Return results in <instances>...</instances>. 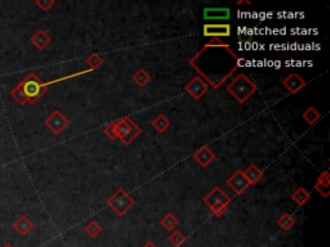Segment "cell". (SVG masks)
Returning <instances> with one entry per match:
<instances>
[{
    "instance_id": "cell-1",
    "label": "cell",
    "mask_w": 330,
    "mask_h": 247,
    "mask_svg": "<svg viewBox=\"0 0 330 247\" xmlns=\"http://www.w3.org/2000/svg\"><path fill=\"white\" fill-rule=\"evenodd\" d=\"M257 85L244 73L238 75L227 85V92L232 95L238 103H245L254 93L257 92Z\"/></svg>"
},
{
    "instance_id": "cell-2",
    "label": "cell",
    "mask_w": 330,
    "mask_h": 247,
    "mask_svg": "<svg viewBox=\"0 0 330 247\" xmlns=\"http://www.w3.org/2000/svg\"><path fill=\"white\" fill-rule=\"evenodd\" d=\"M22 89H24V95L28 98V102L30 104H35L40 98L43 97L48 90L49 84L42 81L36 73H28V77L21 81Z\"/></svg>"
},
{
    "instance_id": "cell-3",
    "label": "cell",
    "mask_w": 330,
    "mask_h": 247,
    "mask_svg": "<svg viewBox=\"0 0 330 247\" xmlns=\"http://www.w3.org/2000/svg\"><path fill=\"white\" fill-rule=\"evenodd\" d=\"M115 129L118 139L126 146H130L142 134V129L130 117H124L115 122Z\"/></svg>"
},
{
    "instance_id": "cell-4",
    "label": "cell",
    "mask_w": 330,
    "mask_h": 247,
    "mask_svg": "<svg viewBox=\"0 0 330 247\" xmlns=\"http://www.w3.org/2000/svg\"><path fill=\"white\" fill-rule=\"evenodd\" d=\"M136 205L134 197L124 188H118L116 192L107 200V206L116 213L119 217H124L129 210Z\"/></svg>"
},
{
    "instance_id": "cell-5",
    "label": "cell",
    "mask_w": 330,
    "mask_h": 247,
    "mask_svg": "<svg viewBox=\"0 0 330 247\" xmlns=\"http://www.w3.org/2000/svg\"><path fill=\"white\" fill-rule=\"evenodd\" d=\"M44 124H46V126L49 129V130L52 131L53 134L60 135L68 128V125H70V120L64 116L61 110L57 108V110L53 111V112L46 117Z\"/></svg>"
},
{
    "instance_id": "cell-6",
    "label": "cell",
    "mask_w": 330,
    "mask_h": 247,
    "mask_svg": "<svg viewBox=\"0 0 330 247\" xmlns=\"http://www.w3.org/2000/svg\"><path fill=\"white\" fill-rule=\"evenodd\" d=\"M209 89H210V85L202 76H195L186 85V92L196 101L202 99L209 92Z\"/></svg>"
},
{
    "instance_id": "cell-7",
    "label": "cell",
    "mask_w": 330,
    "mask_h": 247,
    "mask_svg": "<svg viewBox=\"0 0 330 247\" xmlns=\"http://www.w3.org/2000/svg\"><path fill=\"white\" fill-rule=\"evenodd\" d=\"M227 186L232 189L236 195H242L252 184L250 182L246 179V177H245L244 171L238 170L227 179Z\"/></svg>"
},
{
    "instance_id": "cell-8",
    "label": "cell",
    "mask_w": 330,
    "mask_h": 247,
    "mask_svg": "<svg viewBox=\"0 0 330 247\" xmlns=\"http://www.w3.org/2000/svg\"><path fill=\"white\" fill-rule=\"evenodd\" d=\"M204 36L213 37V39H220V37H230L232 31L228 23H208L204 26Z\"/></svg>"
},
{
    "instance_id": "cell-9",
    "label": "cell",
    "mask_w": 330,
    "mask_h": 247,
    "mask_svg": "<svg viewBox=\"0 0 330 247\" xmlns=\"http://www.w3.org/2000/svg\"><path fill=\"white\" fill-rule=\"evenodd\" d=\"M202 202H204L208 208L216 204H226L230 206V204H231V197H230L220 186H216L208 195L205 196Z\"/></svg>"
},
{
    "instance_id": "cell-10",
    "label": "cell",
    "mask_w": 330,
    "mask_h": 247,
    "mask_svg": "<svg viewBox=\"0 0 330 247\" xmlns=\"http://www.w3.org/2000/svg\"><path fill=\"white\" fill-rule=\"evenodd\" d=\"M282 85L285 86V89H286L290 94H296V93H300L302 89L306 88L307 82L306 80L303 79L300 75H298V73H290L289 76L285 77L284 81H282Z\"/></svg>"
},
{
    "instance_id": "cell-11",
    "label": "cell",
    "mask_w": 330,
    "mask_h": 247,
    "mask_svg": "<svg viewBox=\"0 0 330 247\" xmlns=\"http://www.w3.org/2000/svg\"><path fill=\"white\" fill-rule=\"evenodd\" d=\"M216 155L208 146L200 147L199 150L194 153V160L202 166V168H208L209 165L214 161Z\"/></svg>"
},
{
    "instance_id": "cell-12",
    "label": "cell",
    "mask_w": 330,
    "mask_h": 247,
    "mask_svg": "<svg viewBox=\"0 0 330 247\" xmlns=\"http://www.w3.org/2000/svg\"><path fill=\"white\" fill-rule=\"evenodd\" d=\"M231 17L230 8H205L204 18L206 21H227Z\"/></svg>"
},
{
    "instance_id": "cell-13",
    "label": "cell",
    "mask_w": 330,
    "mask_h": 247,
    "mask_svg": "<svg viewBox=\"0 0 330 247\" xmlns=\"http://www.w3.org/2000/svg\"><path fill=\"white\" fill-rule=\"evenodd\" d=\"M316 192L320 193L324 199H328L330 193V173L329 170H324L318 177L315 184Z\"/></svg>"
},
{
    "instance_id": "cell-14",
    "label": "cell",
    "mask_w": 330,
    "mask_h": 247,
    "mask_svg": "<svg viewBox=\"0 0 330 247\" xmlns=\"http://www.w3.org/2000/svg\"><path fill=\"white\" fill-rule=\"evenodd\" d=\"M31 44L39 50H44L49 46V44L52 43V37L49 36L44 30L36 31V34H34L30 39Z\"/></svg>"
},
{
    "instance_id": "cell-15",
    "label": "cell",
    "mask_w": 330,
    "mask_h": 247,
    "mask_svg": "<svg viewBox=\"0 0 330 247\" xmlns=\"http://www.w3.org/2000/svg\"><path fill=\"white\" fill-rule=\"evenodd\" d=\"M13 228H14V231H17L20 235L26 236L34 229V223H32L26 215H21V217H18V219L13 223Z\"/></svg>"
},
{
    "instance_id": "cell-16",
    "label": "cell",
    "mask_w": 330,
    "mask_h": 247,
    "mask_svg": "<svg viewBox=\"0 0 330 247\" xmlns=\"http://www.w3.org/2000/svg\"><path fill=\"white\" fill-rule=\"evenodd\" d=\"M292 200H293L296 205L304 206V205H306L307 202H310V200H311V193H310L304 187H300V188H296V191L292 193Z\"/></svg>"
},
{
    "instance_id": "cell-17",
    "label": "cell",
    "mask_w": 330,
    "mask_h": 247,
    "mask_svg": "<svg viewBox=\"0 0 330 247\" xmlns=\"http://www.w3.org/2000/svg\"><path fill=\"white\" fill-rule=\"evenodd\" d=\"M244 174L245 177H246V179L250 182L252 186H253V184H257L258 182H260V180L263 179V177H264L263 171L258 168L257 165H250V166L244 171Z\"/></svg>"
},
{
    "instance_id": "cell-18",
    "label": "cell",
    "mask_w": 330,
    "mask_h": 247,
    "mask_svg": "<svg viewBox=\"0 0 330 247\" xmlns=\"http://www.w3.org/2000/svg\"><path fill=\"white\" fill-rule=\"evenodd\" d=\"M132 79H133L136 85L140 86V88H144V86L148 85L151 82V75L148 73V71H146L144 68H140V70L133 75Z\"/></svg>"
},
{
    "instance_id": "cell-19",
    "label": "cell",
    "mask_w": 330,
    "mask_h": 247,
    "mask_svg": "<svg viewBox=\"0 0 330 247\" xmlns=\"http://www.w3.org/2000/svg\"><path fill=\"white\" fill-rule=\"evenodd\" d=\"M160 224H162V228L169 231V232H174L176 229H177V227L180 226V220H178V218L176 217L174 214L168 213L165 217H162V220H160Z\"/></svg>"
},
{
    "instance_id": "cell-20",
    "label": "cell",
    "mask_w": 330,
    "mask_h": 247,
    "mask_svg": "<svg viewBox=\"0 0 330 247\" xmlns=\"http://www.w3.org/2000/svg\"><path fill=\"white\" fill-rule=\"evenodd\" d=\"M152 126L155 130H158L159 133H165V131L168 130L169 128L172 126V122L170 120L168 119V117L165 116V115H162V113H159L158 116L155 117V119L152 120Z\"/></svg>"
},
{
    "instance_id": "cell-21",
    "label": "cell",
    "mask_w": 330,
    "mask_h": 247,
    "mask_svg": "<svg viewBox=\"0 0 330 247\" xmlns=\"http://www.w3.org/2000/svg\"><path fill=\"white\" fill-rule=\"evenodd\" d=\"M296 218L289 213H284L282 217H278V227H280L282 231H285V232H289V231L296 226Z\"/></svg>"
},
{
    "instance_id": "cell-22",
    "label": "cell",
    "mask_w": 330,
    "mask_h": 247,
    "mask_svg": "<svg viewBox=\"0 0 330 247\" xmlns=\"http://www.w3.org/2000/svg\"><path fill=\"white\" fill-rule=\"evenodd\" d=\"M302 117L307 124H310V125H315V124H318V120L321 119V113L316 110L315 107H308V108L302 113Z\"/></svg>"
},
{
    "instance_id": "cell-23",
    "label": "cell",
    "mask_w": 330,
    "mask_h": 247,
    "mask_svg": "<svg viewBox=\"0 0 330 247\" xmlns=\"http://www.w3.org/2000/svg\"><path fill=\"white\" fill-rule=\"evenodd\" d=\"M10 94L13 101H16V103H18L20 106H24L26 103H28V98H26V95H24V89H22L21 82H20L18 85L16 86V88H13L12 90H10Z\"/></svg>"
},
{
    "instance_id": "cell-24",
    "label": "cell",
    "mask_w": 330,
    "mask_h": 247,
    "mask_svg": "<svg viewBox=\"0 0 330 247\" xmlns=\"http://www.w3.org/2000/svg\"><path fill=\"white\" fill-rule=\"evenodd\" d=\"M84 229H86V232L88 233V235L90 236V237L94 238V237H97V236L102 232V226L100 223H98L97 220L92 219V220H90V222H89L88 224H86V227H84Z\"/></svg>"
},
{
    "instance_id": "cell-25",
    "label": "cell",
    "mask_w": 330,
    "mask_h": 247,
    "mask_svg": "<svg viewBox=\"0 0 330 247\" xmlns=\"http://www.w3.org/2000/svg\"><path fill=\"white\" fill-rule=\"evenodd\" d=\"M186 236L180 232V231H177V229H176L174 232H172V235L169 236V242L174 247H180L186 242Z\"/></svg>"
},
{
    "instance_id": "cell-26",
    "label": "cell",
    "mask_w": 330,
    "mask_h": 247,
    "mask_svg": "<svg viewBox=\"0 0 330 247\" xmlns=\"http://www.w3.org/2000/svg\"><path fill=\"white\" fill-rule=\"evenodd\" d=\"M104 59L102 58L101 55L94 53V54L89 55L88 58H86V64H88L89 67L92 68V70H97L98 67H101L102 64H104Z\"/></svg>"
},
{
    "instance_id": "cell-27",
    "label": "cell",
    "mask_w": 330,
    "mask_h": 247,
    "mask_svg": "<svg viewBox=\"0 0 330 247\" xmlns=\"http://www.w3.org/2000/svg\"><path fill=\"white\" fill-rule=\"evenodd\" d=\"M209 210H210L217 218H222L224 214L227 213V210H228V205L226 204L212 205V206H209Z\"/></svg>"
},
{
    "instance_id": "cell-28",
    "label": "cell",
    "mask_w": 330,
    "mask_h": 247,
    "mask_svg": "<svg viewBox=\"0 0 330 247\" xmlns=\"http://www.w3.org/2000/svg\"><path fill=\"white\" fill-rule=\"evenodd\" d=\"M35 5L39 6L43 12H49L56 5L54 0H35Z\"/></svg>"
},
{
    "instance_id": "cell-29",
    "label": "cell",
    "mask_w": 330,
    "mask_h": 247,
    "mask_svg": "<svg viewBox=\"0 0 330 247\" xmlns=\"http://www.w3.org/2000/svg\"><path fill=\"white\" fill-rule=\"evenodd\" d=\"M104 134L110 138L111 141H116L118 137H116V129H115V122H112V124H110V125H107L106 128H104Z\"/></svg>"
},
{
    "instance_id": "cell-30",
    "label": "cell",
    "mask_w": 330,
    "mask_h": 247,
    "mask_svg": "<svg viewBox=\"0 0 330 247\" xmlns=\"http://www.w3.org/2000/svg\"><path fill=\"white\" fill-rule=\"evenodd\" d=\"M144 247H159L156 244H154L152 241H148L146 245H144Z\"/></svg>"
},
{
    "instance_id": "cell-31",
    "label": "cell",
    "mask_w": 330,
    "mask_h": 247,
    "mask_svg": "<svg viewBox=\"0 0 330 247\" xmlns=\"http://www.w3.org/2000/svg\"><path fill=\"white\" fill-rule=\"evenodd\" d=\"M3 247H14L12 244H6Z\"/></svg>"
}]
</instances>
